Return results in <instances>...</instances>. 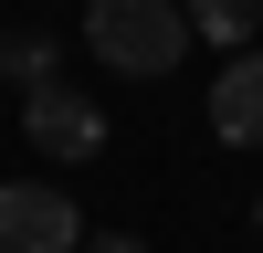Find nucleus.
Returning a JSON list of instances; mask_svg holds the SVG:
<instances>
[{"instance_id":"nucleus-1","label":"nucleus","mask_w":263,"mask_h":253,"mask_svg":"<svg viewBox=\"0 0 263 253\" xmlns=\"http://www.w3.org/2000/svg\"><path fill=\"white\" fill-rule=\"evenodd\" d=\"M84 42H95V63H116L126 84H158L168 63L190 53V11L179 0H84Z\"/></svg>"},{"instance_id":"nucleus-2","label":"nucleus","mask_w":263,"mask_h":253,"mask_svg":"<svg viewBox=\"0 0 263 253\" xmlns=\"http://www.w3.org/2000/svg\"><path fill=\"white\" fill-rule=\"evenodd\" d=\"M74 243H84L74 190H53V179H0V253H74Z\"/></svg>"},{"instance_id":"nucleus-3","label":"nucleus","mask_w":263,"mask_h":253,"mask_svg":"<svg viewBox=\"0 0 263 253\" xmlns=\"http://www.w3.org/2000/svg\"><path fill=\"white\" fill-rule=\"evenodd\" d=\"M21 137H32L42 158H74L84 169L105 148V105H84L74 84H42V95H21Z\"/></svg>"},{"instance_id":"nucleus-4","label":"nucleus","mask_w":263,"mask_h":253,"mask_svg":"<svg viewBox=\"0 0 263 253\" xmlns=\"http://www.w3.org/2000/svg\"><path fill=\"white\" fill-rule=\"evenodd\" d=\"M211 137L221 148H263V53H232L211 74Z\"/></svg>"},{"instance_id":"nucleus-5","label":"nucleus","mask_w":263,"mask_h":253,"mask_svg":"<svg viewBox=\"0 0 263 253\" xmlns=\"http://www.w3.org/2000/svg\"><path fill=\"white\" fill-rule=\"evenodd\" d=\"M179 11H190V32H211V42H232V53H253L263 0H179Z\"/></svg>"},{"instance_id":"nucleus-6","label":"nucleus","mask_w":263,"mask_h":253,"mask_svg":"<svg viewBox=\"0 0 263 253\" xmlns=\"http://www.w3.org/2000/svg\"><path fill=\"white\" fill-rule=\"evenodd\" d=\"M0 74H11L21 95H42V84H53V32H11L0 42Z\"/></svg>"},{"instance_id":"nucleus-7","label":"nucleus","mask_w":263,"mask_h":253,"mask_svg":"<svg viewBox=\"0 0 263 253\" xmlns=\"http://www.w3.org/2000/svg\"><path fill=\"white\" fill-rule=\"evenodd\" d=\"M84 253H147V243H137V232H95Z\"/></svg>"},{"instance_id":"nucleus-8","label":"nucleus","mask_w":263,"mask_h":253,"mask_svg":"<svg viewBox=\"0 0 263 253\" xmlns=\"http://www.w3.org/2000/svg\"><path fill=\"white\" fill-rule=\"evenodd\" d=\"M253 232H263V211H253Z\"/></svg>"}]
</instances>
